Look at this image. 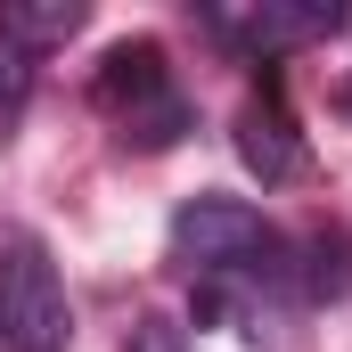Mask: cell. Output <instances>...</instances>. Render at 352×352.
Wrapping results in <instances>:
<instances>
[{
    "label": "cell",
    "instance_id": "4",
    "mask_svg": "<svg viewBox=\"0 0 352 352\" xmlns=\"http://www.w3.org/2000/svg\"><path fill=\"white\" fill-rule=\"evenodd\" d=\"M173 90V74H164V50L156 41H115L107 58H98V82H90V98L123 123V115H140L148 98H164Z\"/></svg>",
    "mask_w": 352,
    "mask_h": 352
},
{
    "label": "cell",
    "instance_id": "10",
    "mask_svg": "<svg viewBox=\"0 0 352 352\" xmlns=\"http://www.w3.org/2000/svg\"><path fill=\"white\" fill-rule=\"evenodd\" d=\"M25 90H33V58H25V50H16V41L0 33V123H8L16 107H25Z\"/></svg>",
    "mask_w": 352,
    "mask_h": 352
},
{
    "label": "cell",
    "instance_id": "8",
    "mask_svg": "<svg viewBox=\"0 0 352 352\" xmlns=\"http://www.w3.org/2000/svg\"><path fill=\"white\" fill-rule=\"evenodd\" d=\"M180 131H188V98H180V90L148 98L140 115H123V148H173Z\"/></svg>",
    "mask_w": 352,
    "mask_h": 352
},
{
    "label": "cell",
    "instance_id": "6",
    "mask_svg": "<svg viewBox=\"0 0 352 352\" xmlns=\"http://www.w3.org/2000/svg\"><path fill=\"white\" fill-rule=\"evenodd\" d=\"M90 25L82 0H0V33L33 58V50H58V41H74Z\"/></svg>",
    "mask_w": 352,
    "mask_h": 352
},
{
    "label": "cell",
    "instance_id": "2",
    "mask_svg": "<svg viewBox=\"0 0 352 352\" xmlns=\"http://www.w3.org/2000/svg\"><path fill=\"white\" fill-rule=\"evenodd\" d=\"M173 263L188 270H254L278 263V230L238 197H188L173 213Z\"/></svg>",
    "mask_w": 352,
    "mask_h": 352
},
{
    "label": "cell",
    "instance_id": "3",
    "mask_svg": "<svg viewBox=\"0 0 352 352\" xmlns=\"http://www.w3.org/2000/svg\"><path fill=\"white\" fill-rule=\"evenodd\" d=\"M238 164L263 180V188H287V180H303V131H295V115L278 107V90H254L246 107H238Z\"/></svg>",
    "mask_w": 352,
    "mask_h": 352
},
{
    "label": "cell",
    "instance_id": "5",
    "mask_svg": "<svg viewBox=\"0 0 352 352\" xmlns=\"http://www.w3.org/2000/svg\"><path fill=\"white\" fill-rule=\"evenodd\" d=\"M344 33V0H254L246 8V41L254 50H303Z\"/></svg>",
    "mask_w": 352,
    "mask_h": 352
},
{
    "label": "cell",
    "instance_id": "7",
    "mask_svg": "<svg viewBox=\"0 0 352 352\" xmlns=\"http://www.w3.org/2000/svg\"><path fill=\"white\" fill-rule=\"evenodd\" d=\"M303 295H311V303H344L352 295V238L344 230H320V238L303 246Z\"/></svg>",
    "mask_w": 352,
    "mask_h": 352
},
{
    "label": "cell",
    "instance_id": "1",
    "mask_svg": "<svg viewBox=\"0 0 352 352\" xmlns=\"http://www.w3.org/2000/svg\"><path fill=\"white\" fill-rule=\"evenodd\" d=\"M0 344L8 352H66L74 344V311H66V278L50 263L41 238H0Z\"/></svg>",
    "mask_w": 352,
    "mask_h": 352
},
{
    "label": "cell",
    "instance_id": "9",
    "mask_svg": "<svg viewBox=\"0 0 352 352\" xmlns=\"http://www.w3.org/2000/svg\"><path fill=\"white\" fill-rule=\"evenodd\" d=\"M123 352H188V328H180L173 311H140L131 336H123Z\"/></svg>",
    "mask_w": 352,
    "mask_h": 352
}]
</instances>
